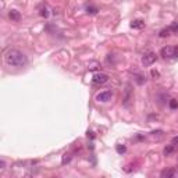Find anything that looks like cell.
<instances>
[{
  "mask_svg": "<svg viewBox=\"0 0 178 178\" xmlns=\"http://www.w3.org/2000/svg\"><path fill=\"white\" fill-rule=\"evenodd\" d=\"M170 28V31L174 32V33H178V22H173L171 25L168 26Z\"/></svg>",
  "mask_w": 178,
  "mask_h": 178,
  "instance_id": "16",
  "label": "cell"
},
{
  "mask_svg": "<svg viewBox=\"0 0 178 178\" xmlns=\"http://www.w3.org/2000/svg\"><path fill=\"white\" fill-rule=\"evenodd\" d=\"M171 143H174L175 146H178V136H174L173 141H171Z\"/></svg>",
  "mask_w": 178,
  "mask_h": 178,
  "instance_id": "18",
  "label": "cell"
},
{
  "mask_svg": "<svg viewBox=\"0 0 178 178\" xmlns=\"http://www.w3.org/2000/svg\"><path fill=\"white\" fill-rule=\"evenodd\" d=\"M152 77H155V78H156V77H159V73H157V71H155V70H153V71H152Z\"/></svg>",
  "mask_w": 178,
  "mask_h": 178,
  "instance_id": "20",
  "label": "cell"
},
{
  "mask_svg": "<svg viewBox=\"0 0 178 178\" xmlns=\"http://www.w3.org/2000/svg\"><path fill=\"white\" fill-rule=\"evenodd\" d=\"M174 150H175V145L171 143V145H168V146L164 147V155H166V156H170L171 153H174Z\"/></svg>",
  "mask_w": 178,
  "mask_h": 178,
  "instance_id": "10",
  "label": "cell"
},
{
  "mask_svg": "<svg viewBox=\"0 0 178 178\" xmlns=\"http://www.w3.org/2000/svg\"><path fill=\"white\" fill-rule=\"evenodd\" d=\"M39 14L42 17H45V18H47L49 17V10H47V7L46 6H39Z\"/></svg>",
  "mask_w": 178,
  "mask_h": 178,
  "instance_id": "11",
  "label": "cell"
},
{
  "mask_svg": "<svg viewBox=\"0 0 178 178\" xmlns=\"http://www.w3.org/2000/svg\"><path fill=\"white\" fill-rule=\"evenodd\" d=\"M168 105H170V109L171 110H177L178 109V100L177 99H171L168 102Z\"/></svg>",
  "mask_w": 178,
  "mask_h": 178,
  "instance_id": "14",
  "label": "cell"
},
{
  "mask_svg": "<svg viewBox=\"0 0 178 178\" xmlns=\"http://www.w3.org/2000/svg\"><path fill=\"white\" fill-rule=\"evenodd\" d=\"M0 166H1V167H0V171H3V170L6 168V163H4V160H1V162H0Z\"/></svg>",
  "mask_w": 178,
  "mask_h": 178,
  "instance_id": "19",
  "label": "cell"
},
{
  "mask_svg": "<svg viewBox=\"0 0 178 178\" xmlns=\"http://www.w3.org/2000/svg\"><path fill=\"white\" fill-rule=\"evenodd\" d=\"M111 98H113V92L111 90H103V92L96 95V100L102 102V103H106V102L111 100Z\"/></svg>",
  "mask_w": 178,
  "mask_h": 178,
  "instance_id": "5",
  "label": "cell"
},
{
  "mask_svg": "<svg viewBox=\"0 0 178 178\" xmlns=\"http://www.w3.org/2000/svg\"><path fill=\"white\" fill-rule=\"evenodd\" d=\"M115 150H117V153H120V155H122V153H125L127 147L124 146V145H117V146H115Z\"/></svg>",
  "mask_w": 178,
  "mask_h": 178,
  "instance_id": "15",
  "label": "cell"
},
{
  "mask_svg": "<svg viewBox=\"0 0 178 178\" xmlns=\"http://www.w3.org/2000/svg\"><path fill=\"white\" fill-rule=\"evenodd\" d=\"M156 60H157L156 53H153V52L145 53V54H143V57H142V64H143L145 67H149V66H152Z\"/></svg>",
  "mask_w": 178,
  "mask_h": 178,
  "instance_id": "3",
  "label": "cell"
},
{
  "mask_svg": "<svg viewBox=\"0 0 178 178\" xmlns=\"http://www.w3.org/2000/svg\"><path fill=\"white\" fill-rule=\"evenodd\" d=\"M163 178H171L175 175V171H174L173 168H168V170H163L162 174H160Z\"/></svg>",
  "mask_w": 178,
  "mask_h": 178,
  "instance_id": "8",
  "label": "cell"
},
{
  "mask_svg": "<svg viewBox=\"0 0 178 178\" xmlns=\"http://www.w3.org/2000/svg\"><path fill=\"white\" fill-rule=\"evenodd\" d=\"M9 17H10L13 21H18L20 20V13L17 10H10V13H9Z\"/></svg>",
  "mask_w": 178,
  "mask_h": 178,
  "instance_id": "9",
  "label": "cell"
},
{
  "mask_svg": "<svg viewBox=\"0 0 178 178\" xmlns=\"http://www.w3.org/2000/svg\"><path fill=\"white\" fill-rule=\"evenodd\" d=\"M130 26L134 28V29H142V28L145 26V22L142 21V20H135V21H132L131 24H130Z\"/></svg>",
  "mask_w": 178,
  "mask_h": 178,
  "instance_id": "7",
  "label": "cell"
},
{
  "mask_svg": "<svg viewBox=\"0 0 178 178\" xmlns=\"http://www.w3.org/2000/svg\"><path fill=\"white\" fill-rule=\"evenodd\" d=\"M71 160V153H66L63 157V164H66V163H68Z\"/></svg>",
  "mask_w": 178,
  "mask_h": 178,
  "instance_id": "17",
  "label": "cell"
},
{
  "mask_svg": "<svg viewBox=\"0 0 178 178\" xmlns=\"http://www.w3.org/2000/svg\"><path fill=\"white\" fill-rule=\"evenodd\" d=\"M170 33H171L170 28H164V29H162V31H160L159 36H160V38H167V36H170Z\"/></svg>",
  "mask_w": 178,
  "mask_h": 178,
  "instance_id": "12",
  "label": "cell"
},
{
  "mask_svg": "<svg viewBox=\"0 0 178 178\" xmlns=\"http://www.w3.org/2000/svg\"><path fill=\"white\" fill-rule=\"evenodd\" d=\"M131 86L130 85H127V89H125V96H124V102H122V105L124 106H128L130 103V100H131Z\"/></svg>",
  "mask_w": 178,
  "mask_h": 178,
  "instance_id": "6",
  "label": "cell"
},
{
  "mask_svg": "<svg viewBox=\"0 0 178 178\" xmlns=\"http://www.w3.org/2000/svg\"><path fill=\"white\" fill-rule=\"evenodd\" d=\"M109 81V75L103 73H96L92 78V84L93 85H103Z\"/></svg>",
  "mask_w": 178,
  "mask_h": 178,
  "instance_id": "4",
  "label": "cell"
},
{
  "mask_svg": "<svg viewBox=\"0 0 178 178\" xmlns=\"http://www.w3.org/2000/svg\"><path fill=\"white\" fill-rule=\"evenodd\" d=\"M163 58H178V46H164L160 50Z\"/></svg>",
  "mask_w": 178,
  "mask_h": 178,
  "instance_id": "2",
  "label": "cell"
},
{
  "mask_svg": "<svg viewBox=\"0 0 178 178\" xmlns=\"http://www.w3.org/2000/svg\"><path fill=\"white\" fill-rule=\"evenodd\" d=\"M4 61L10 67L22 68L28 64V57L18 49H9L4 53Z\"/></svg>",
  "mask_w": 178,
  "mask_h": 178,
  "instance_id": "1",
  "label": "cell"
},
{
  "mask_svg": "<svg viewBox=\"0 0 178 178\" xmlns=\"http://www.w3.org/2000/svg\"><path fill=\"white\" fill-rule=\"evenodd\" d=\"M98 7H95V6H86V13L88 14H98Z\"/></svg>",
  "mask_w": 178,
  "mask_h": 178,
  "instance_id": "13",
  "label": "cell"
}]
</instances>
